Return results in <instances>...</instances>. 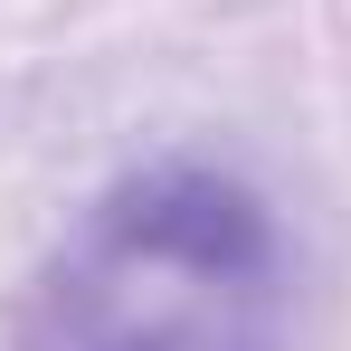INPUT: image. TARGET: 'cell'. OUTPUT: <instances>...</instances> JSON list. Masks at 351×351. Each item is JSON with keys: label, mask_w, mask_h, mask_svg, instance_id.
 <instances>
[{"label": "cell", "mask_w": 351, "mask_h": 351, "mask_svg": "<svg viewBox=\"0 0 351 351\" xmlns=\"http://www.w3.org/2000/svg\"><path fill=\"white\" fill-rule=\"evenodd\" d=\"M294 256L237 171L152 162L114 180L29 294L19 351H285Z\"/></svg>", "instance_id": "6da1fadb"}]
</instances>
